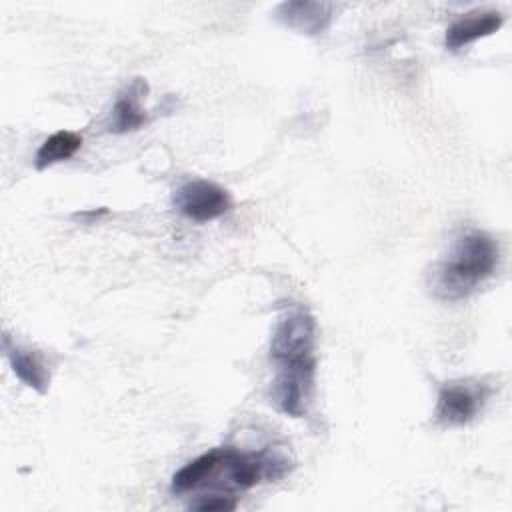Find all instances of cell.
Returning <instances> with one entry per match:
<instances>
[{"label": "cell", "instance_id": "10", "mask_svg": "<svg viewBox=\"0 0 512 512\" xmlns=\"http://www.w3.org/2000/svg\"><path fill=\"white\" fill-rule=\"evenodd\" d=\"M82 146V136L72 130H58L50 134L34 154L36 170H46L52 164L72 158Z\"/></svg>", "mask_w": 512, "mask_h": 512}, {"label": "cell", "instance_id": "8", "mask_svg": "<svg viewBox=\"0 0 512 512\" xmlns=\"http://www.w3.org/2000/svg\"><path fill=\"white\" fill-rule=\"evenodd\" d=\"M2 348L10 362L12 372L18 376V380L24 382L28 388H34L36 392L44 394L48 390L50 374H48V368H46L42 356L38 352H32V350H26V348L14 344L8 334H4V338H2Z\"/></svg>", "mask_w": 512, "mask_h": 512}, {"label": "cell", "instance_id": "7", "mask_svg": "<svg viewBox=\"0 0 512 512\" xmlns=\"http://www.w3.org/2000/svg\"><path fill=\"white\" fill-rule=\"evenodd\" d=\"M332 4L326 2H282L276 8V20L302 34H322L332 22Z\"/></svg>", "mask_w": 512, "mask_h": 512}, {"label": "cell", "instance_id": "3", "mask_svg": "<svg viewBox=\"0 0 512 512\" xmlns=\"http://www.w3.org/2000/svg\"><path fill=\"white\" fill-rule=\"evenodd\" d=\"M488 398V386L476 380L446 382L436 400L434 420L440 426H464L476 418Z\"/></svg>", "mask_w": 512, "mask_h": 512}, {"label": "cell", "instance_id": "6", "mask_svg": "<svg viewBox=\"0 0 512 512\" xmlns=\"http://www.w3.org/2000/svg\"><path fill=\"white\" fill-rule=\"evenodd\" d=\"M146 94H148V84L144 78L130 80V84H126L116 98L108 130L114 134H126V132H136L144 124H148V114L142 106V100L146 98Z\"/></svg>", "mask_w": 512, "mask_h": 512}, {"label": "cell", "instance_id": "5", "mask_svg": "<svg viewBox=\"0 0 512 512\" xmlns=\"http://www.w3.org/2000/svg\"><path fill=\"white\" fill-rule=\"evenodd\" d=\"M504 24V16L496 10H472L468 14H462L458 20H454L446 28L444 46L452 52L484 38L500 30Z\"/></svg>", "mask_w": 512, "mask_h": 512}, {"label": "cell", "instance_id": "2", "mask_svg": "<svg viewBox=\"0 0 512 512\" xmlns=\"http://www.w3.org/2000/svg\"><path fill=\"white\" fill-rule=\"evenodd\" d=\"M500 250L496 240L482 232L470 230L462 234L448 258L432 274V292L436 298L456 302L470 296L498 266Z\"/></svg>", "mask_w": 512, "mask_h": 512}, {"label": "cell", "instance_id": "4", "mask_svg": "<svg viewBox=\"0 0 512 512\" xmlns=\"http://www.w3.org/2000/svg\"><path fill=\"white\" fill-rule=\"evenodd\" d=\"M172 202L182 216L194 222H208L220 218L232 208V198L228 190L204 178H194L180 184L174 192Z\"/></svg>", "mask_w": 512, "mask_h": 512}, {"label": "cell", "instance_id": "1", "mask_svg": "<svg viewBox=\"0 0 512 512\" xmlns=\"http://www.w3.org/2000/svg\"><path fill=\"white\" fill-rule=\"evenodd\" d=\"M316 320L302 308L286 310L270 338V358L276 364L270 400L286 416L302 418L308 412L316 376Z\"/></svg>", "mask_w": 512, "mask_h": 512}, {"label": "cell", "instance_id": "11", "mask_svg": "<svg viewBox=\"0 0 512 512\" xmlns=\"http://www.w3.org/2000/svg\"><path fill=\"white\" fill-rule=\"evenodd\" d=\"M192 510L198 512H212V510H234L236 500L228 494H208V496H198V500L190 502Z\"/></svg>", "mask_w": 512, "mask_h": 512}, {"label": "cell", "instance_id": "9", "mask_svg": "<svg viewBox=\"0 0 512 512\" xmlns=\"http://www.w3.org/2000/svg\"><path fill=\"white\" fill-rule=\"evenodd\" d=\"M220 454H222V448H212V450L200 454L198 458L190 460L188 464H184L172 476V484H170L172 494H186V492L198 490L202 486H208L214 470L218 468Z\"/></svg>", "mask_w": 512, "mask_h": 512}]
</instances>
